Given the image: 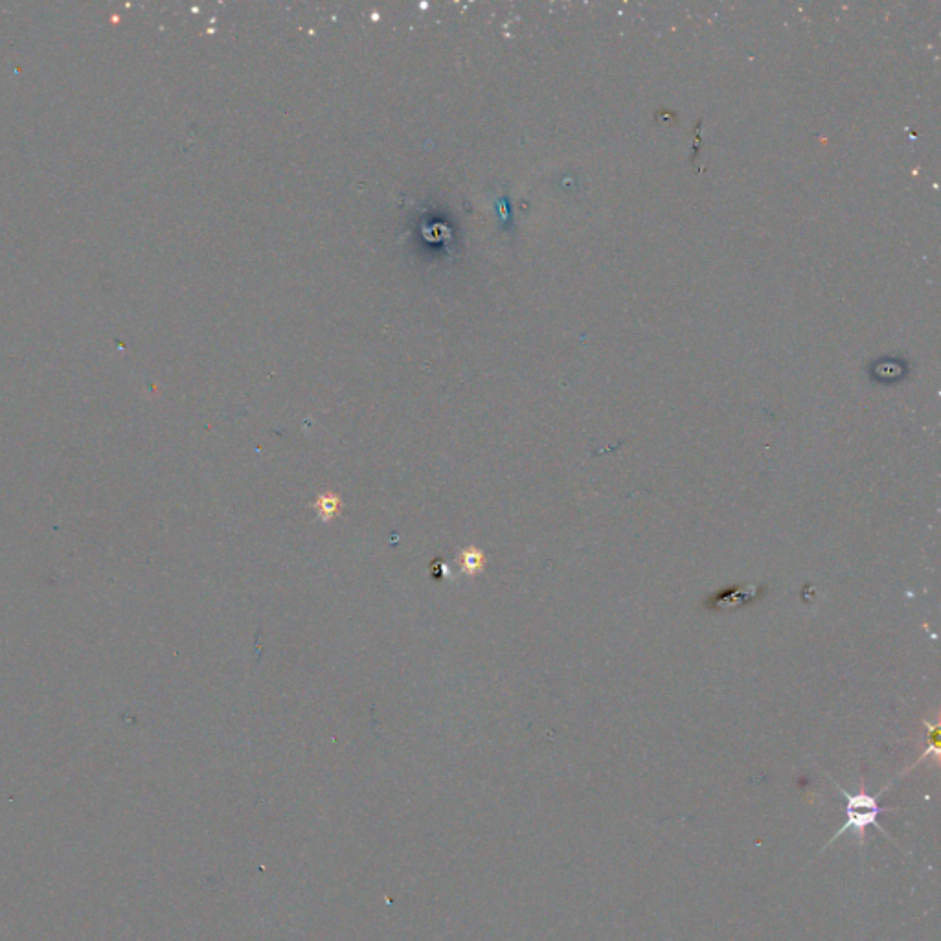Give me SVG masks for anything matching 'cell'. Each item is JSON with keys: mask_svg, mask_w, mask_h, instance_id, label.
<instances>
[{"mask_svg": "<svg viewBox=\"0 0 941 941\" xmlns=\"http://www.w3.org/2000/svg\"><path fill=\"white\" fill-rule=\"evenodd\" d=\"M460 565L465 574H477L486 565V557L477 548H467L460 556Z\"/></svg>", "mask_w": 941, "mask_h": 941, "instance_id": "7a4b0ae2", "label": "cell"}, {"mask_svg": "<svg viewBox=\"0 0 941 941\" xmlns=\"http://www.w3.org/2000/svg\"><path fill=\"white\" fill-rule=\"evenodd\" d=\"M317 513L322 521H331L339 515L341 511V500L335 495H324L317 500Z\"/></svg>", "mask_w": 941, "mask_h": 941, "instance_id": "3957f363", "label": "cell"}, {"mask_svg": "<svg viewBox=\"0 0 941 941\" xmlns=\"http://www.w3.org/2000/svg\"><path fill=\"white\" fill-rule=\"evenodd\" d=\"M831 782L837 785V789H839L840 793L844 794L846 800H848V805H846V822L837 829V833L829 839V842L824 844V848L820 850V853L824 850H828L829 846H831L835 840H839V837H842V835L848 833V831H853V833L857 835L859 846H862V844H864V833H866V829L870 828V826H873L877 831H881L890 842H894V839L890 837V833H888L881 824H877V817H879L881 813L896 811V809H892V807H890V809H883L881 805L877 804V798H879V796H872V794L866 793L864 783H861V791H859V793L851 794L848 793L842 785L835 782L833 778H831ZM894 844H896V842H894Z\"/></svg>", "mask_w": 941, "mask_h": 941, "instance_id": "6da1fadb", "label": "cell"}]
</instances>
